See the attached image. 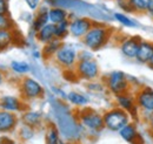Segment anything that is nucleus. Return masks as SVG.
I'll list each match as a JSON object with an SVG mask.
<instances>
[{
  "label": "nucleus",
  "instance_id": "41",
  "mask_svg": "<svg viewBox=\"0 0 153 144\" xmlns=\"http://www.w3.org/2000/svg\"><path fill=\"white\" fill-rule=\"evenodd\" d=\"M4 80H5V76H4V74H2L1 69H0V86L4 83Z\"/></svg>",
  "mask_w": 153,
  "mask_h": 144
},
{
  "label": "nucleus",
  "instance_id": "40",
  "mask_svg": "<svg viewBox=\"0 0 153 144\" xmlns=\"http://www.w3.org/2000/svg\"><path fill=\"white\" fill-rule=\"evenodd\" d=\"M145 14L153 21V0L151 1V4H150V6H149V8H147V11H146Z\"/></svg>",
  "mask_w": 153,
  "mask_h": 144
},
{
  "label": "nucleus",
  "instance_id": "15",
  "mask_svg": "<svg viewBox=\"0 0 153 144\" xmlns=\"http://www.w3.org/2000/svg\"><path fill=\"white\" fill-rule=\"evenodd\" d=\"M0 109L13 114L24 112L26 110L25 101L16 95H2L0 96Z\"/></svg>",
  "mask_w": 153,
  "mask_h": 144
},
{
  "label": "nucleus",
  "instance_id": "12",
  "mask_svg": "<svg viewBox=\"0 0 153 144\" xmlns=\"http://www.w3.org/2000/svg\"><path fill=\"white\" fill-rule=\"evenodd\" d=\"M70 24H68V31L70 36L76 40H81L87 34V32L92 28L94 21L87 17H76L70 15Z\"/></svg>",
  "mask_w": 153,
  "mask_h": 144
},
{
  "label": "nucleus",
  "instance_id": "10",
  "mask_svg": "<svg viewBox=\"0 0 153 144\" xmlns=\"http://www.w3.org/2000/svg\"><path fill=\"white\" fill-rule=\"evenodd\" d=\"M73 72L76 79L86 82L96 81L100 77V67L96 59L78 61Z\"/></svg>",
  "mask_w": 153,
  "mask_h": 144
},
{
  "label": "nucleus",
  "instance_id": "35",
  "mask_svg": "<svg viewBox=\"0 0 153 144\" xmlns=\"http://www.w3.org/2000/svg\"><path fill=\"white\" fill-rule=\"evenodd\" d=\"M91 59H94V55L93 52H91L90 49H80L79 51V54H78V61L80 60H91Z\"/></svg>",
  "mask_w": 153,
  "mask_h": 144
},
{
  "label": "nucleus",
  "instance_id": "26",
  "mask_svg": "<svg viewBox=\"0 0 153 144\" xmlns=\"http://www.w3.org/2000/svg\"><path fill=\"white\" fill-rule=\"evenodd\" d=\"M112 19L115 22H118L120 26L126 27V28H138L139 24L137 22V20L131 18L130 15H127L124 12H114L112 13Z\"/></svg>",
  "mask_w": 153,
  "mask_h": 144
},
{
  "label": "nucleus",
  "instance_id": "1",
  "mask_svg": "<svg viewBox=\"0 0 153 144\" xmlns=\"http://www.w3.org/2000/svg\"><path fill=\"white\" fill-rule=\"evenodd\" d=\"M52 97V110H53V122L57 126L58 130L61 135L62 141L72 144L80 143L85 137L86 134L80 126L76 114L70 108L68 104H66L64 101L58 100L54 96Z\"/></svg>",
  "mask_w": 153,
  "mask_h": 144
},
{
  "label": "nucleus",
  "instance_id": "21",
  "mask_svg": "<svg viewBox=\"0 0 153 144\" xmlns=\"http://www.w3.org/2000/svg\"><path fill=\"white\" fill-rule=\"evenodd\" d=\"M54 39H56V25L53 24H47L36 34V41L38 43H41L42 46Z\"/></svg>",
  "mask_w": 153,
  "mask_h": 144
},
{
  "label": "nucleus",
  "instance_id": "31",
  "mask_svg": "<svg viewBox=\"0 0 153 144\" xmlns=\"http://www.w3.org/2000/svg\"><path fill=\"white\" fill-rule=\"evenodd\" d=\"M86 87H87V90H90V91H92V93H102V91L106 90L104 81H99V80L87 82Z\"/></svg>",
  "mask_w": 153,
  "mask_h": 144
},
{
  "label": "nucleus",
  "instance_id": "36",
  "mask_svg": "<svg viewBox=\"0 0 153 144\" xmlns=\"http://www.w3.org/2000/svg\"><path fill=\"white\" fill-rule=\"evenodd\" d=\"M145 124H146V129H147V132L150 134V136L153 138V114L145 121Z\"/></svg>",
  "mask_w": 153,
  "mask_h": 144
},
{
  "label": "nucleus",
  "instance_id": "19",
  "mask_svg": "<svg viewBox=\"0 0 153 144\" xmlns=\"http://www.w3.org/2000/svg\"><path fill=\"white\" fill-rule=\"evenodd\" d=\"M153 56V41L152 40H146V39H141L139 48H138V53L135 56V61L141 65H147Z\"/></svg>",
  "mask_w": 153,
  "mask_h": 144
},
{
  "label": "nucleus",
  "instance_id": "11",
  "mask_svg": "<svg viewBox=\"0 0 153 144\" xmlns=\"http://www.w3.org/2000/svg\"><path fill=\"white\" fill-rule=\"evenodd\" d=\"M114 103L115 107L128 112L133 122H138L140 120V112H139V109L135 102L134 93L132 90L114 96Z\"/></svg>",
  "mask_w": 153,
  "mask_h": 144
},
{
  "label": "nucleus",
  "instance_id": "20",
  "mask_svg": "<svg viewBox=\"0 0 153 144\" xmlns=\"http://www.w3.org/2000/svg\"><path fill=\"white\" fill-rule=\"evenodd\" d=\"M66 102L74 107L76 109H82V108H86L91 100L87 95L80 93V91H76V90H71L67 93V96H66Z\"/></svg>",
  "mask_w": 153,
  "mask_h": 144
},
{
  "label": "nucleus",
  "instance_id": "43",
  "mask_svg": "<svg viewBox=\"0 0 153 144\" xmlns=\"http://www.w3.org/2000/svg\"><path fill=\"white\" fill-rule=\"evenodd\" d=\"M60 144H72V143H68V142H65V141H62Z\"/></svg>",
  "mask_w": 153,
  "mask_h": 144
},
{
  "label": "nucleus",
  "instance_id": "24",
  "mask_svg": "<svg viewBox=\"0 0 153 144\" xmlns=\"http://www.w3.org/2000/svg\"><path fill=\"white\" fill-rule=\"evenodd\" d=\"M10 69L20 76H26L32 72V65L25 60H12L10 63Z\"/></svg>",
  "mask_w": 153,
  "mask_h": 144
},
{
  "label": "nucleus",
  "instance_id": "18",
  "mask_svg": "<svg viewBox=\"0 0 153 144\" xmlns=\"http://www.w3.org/2000/svg\"><path fill=\"white\" fill-rule=\"evenodd\" d=\"M20 120H21L22 124L30 126L32 128H36V129L44 126V123H45V117H44L42 112L38 111V110H25L21 114Z\"/></svg>",
  "mask_w": 153,
  "mask_h": 144
},
{
  "label": "nucleus",
  "instance_id": "37",
  "mask_svg": "<svg viewBox=\"0 0 153 144\" xmlns=\"http://www.w3.org/2000/svg\"><path fill=\"white\" fill-rule=\"evenodd\" d=\"M8 14V4L7 0H0V15Z\"/></svg>",
  "mask_w": 153,
  "mask_h": 144
},
{
  "label": "nucleus",
  "instance_id": "9",
  "mask_svg": "<svg viewBox=\"0 0 153 144\" xmlns=\"http://www.w3.org/2000/svg\"><path fill=\"white\" fill-rule=\"evenodd\" d=\"M133 93L140 112V120L145 122L153 114V88L151 86H141Z\"/></svg>",
  "mask_w": 153,
  "mask_h": 144
},
{
  "label": "nucleus",
  "instance_id": "30",
  "mask_svg": "<svg viewBox=\"0 0 153 144\" xmlns=\"http://www.w3.org/2000/svg\"><path fill=\"white\" fill-rule=\"evenodd\" d=\"M68 24H70V20H66V21H62V22L56 25V39L64 41L67 36L70 35Z\"/></svg>",
  "mask_w": 153,
  "mask_h": 144
},
{
  "label": "nucleus",
  "instance_id": "39",
  "mask_svg": "<svg viewBox=\"0 0 153 144\" xmlns=\"http://www.w3.org/2000/svg\"><path fill=\"white\" fill-rule=\"evenodd\" d=\"M0 144H17V142L10 136H2L0 137Z\"/></svg>",
  "mask_w": 153,
  "mask_h": 144
},
{
  "label": "nucleus",
  "instance_id": "34",
  "mask_svg": "<svg viewBox=\"0 0 153 144\" xmlns=\"http://www.w3.org/2000/svg\"><path fill=\"white\" fill-rule=\"evenodd\" d=\"M25 4L30 8V11L37 12L40 8V6L42 5V0H25Z\"/></svg>",
  "mask_w": 153,
  "mask_h": 144
},
{
  "label": "nucleus",
  "instance_id": "2",
  "mask_svg": "<svg viewBox=\"0 0 153 144\" xmlns=\"http://www.w3.org/2000/svg\"><path fill=\"white\" fill-rule=\"evenodd\" d=\"M44 4L47 5L48 7H61L66 10L70 13V15L87 17L92 19L94 22L108 24L113 20L111 13H107L106 11L101 10L96 5L88 4L82 0H44Z\"/></svg>",
  "mask_w": 153,
  "mask_h": 144
},
{
  "label": "nucleus",
  "instance_id": "6",
  "mask_svg": "<svg viewBox=\"0 0 153 144\" xmlns=\"http://www.w3.org/2000/svg\"><path fill=\"white\" fill-rule=\"evenodd\" d=\"M102 120H104L105 129L111 132H119L120 129H123L132 121L128 112L115 106L108 108L102 112Z\"/></svg>",
  "mask_w": 153,
  "mask_h": 144
},
{
  "label": "nucleus",
  "instance_id": "23",
  "mask_svg": "<svg viewBox=\"0 0 153 144\" xmlns=\"http://www.w3.org/2000/svg\"><path fill=\"white\" fill-rule=\"evenodd\" d=\"M45 144H60L62 142L61 135L58 130L57 126L54 123H47L45 126V132H44Z\"/></svg>",
  "mask_w": 153,
  "mask_h": 144
},
{
  "label": "nucleus",
  "instance_id": "16",
  "mask_svg": "<svg viewBox=\"0 0 153 144\" xmlns=\"http://www.w3.org/2000/svg\"><path fill=\"white\" fill-rule=\"evenodd\" d=\"M19 126V117L17 114L0 109V134H10Z\"/></svg>",
  "mask_w": 153,
  "mask_h": 144
},
{
  "label": "nucleus",
  "instance_id": "32",
  "mask_svg": "<svg viewBox=\"0 0 153 144\" xmlns=\"http://www.w3.org/2000/svg\"><path fill=\"white\" fill-rule=\"evenodd\" d=\"M12 28H13V21L10 14L0 15V31H12Z\"/></svg>",
  "mask_w": 153,
  "mask_h": 144
},
{
  "label": "nucleus",
  "instance_id": "33",
  "mask_svg": "<svg viewBox=\"0 0 153 144\" xmlns=\"http://www.w3.org/2000/svg\"><path fill=\"white\" fill-rule=\"evenodd\" d=\"M51 94L52 96H54L58 100H61V101H66V96H67V93L64 91L62 88H59L57 86H51Z\"/></svg>",
  "mask_w": 153,
  "mask_h": 144
},
{
  "label": "nucleus",
  "instance_id": "4",
  "mask_svg": "<svg viewBox=\"0 0 153 144\" xmlns=\"http://www.w3.org/2000/svg\"><path fill=\"white\" fill-rule=\"evenodd\" d=\"M78 121L80 126H82L86 136H99L104 126V120H102V112L98 111L91 107H86L82 109H78L76 111Z\"/></svg>",
  "mask_w": 153,
  "mask_h": 144
},
{
  "label": "nucleus",
  "instance_id": "42",
  "mask_svg": "<svg viewBox=\"0 0 153 144\" xmlns=\"http://www.w3.org/2000/svg\"><path fill=\"white\" fill-rule=\"evenodd\" d=\"M147 66H149V68H150V69H152L153 71V56H152V59H151V61L147 63Z\"/></svg>",
  "mask_w": 153,
  "mask_h": 144
},
{
  "label": "nucleus",
  "instance_id": "7",
  "mask_svg": "<svg viewBox=\"0 0 153 144\" xmlns=\"http://www.w3.org/2000/svg\"><path fill=\"white\" fill-rule=\"evenodd\" d=\"M102 81L105 83L106 90L113 96H117V95H120V94H124V93H127V91L132 90L131 83L128 81V75L125 74L123 71L110 72L105 76V79Z\"/></svg>",
  "mask_w": 153,
  "mask_h": 144
},
{
  "label": "nucleus",
  "instance_id": "14",
  "mask_svg": "<svg viewBox=\"0 0 153 144\" xmlns=\"http://www.w3.org/2000/svg\"><path fill=\"white\" fill-rule=\"evenodd\" d=\"M119 136L128 144H146L144 136L141 135L137 122L131 121L128 124L119 130Z\"/></svg>",
  "mask_w": 153,
  "mask_h": 144
},
{
  "label": "nucleus",
  "instance_id": "5",
  "mask_svg": "<svg viewBox=\"0 0 153 144\" xmlns=\"http://www.w3.org/2000/svg\"><path fill=\"white\" fill-rule=\"evenodd\" d=\"M79 48L76 43L73 42H62L61 47L59 48L56 55L53 56V61L58 67L66 72L74 71L76 63H78V54H79Z\"/></svg>",
  "mask_w": 153,
  "mask_h": 144
},
{
  "label": "nucleus",
  "instance_id": "29",
  "mask_svg": "<svg viewBox=\"0 0 153 144\" xmlns=\"http://www.w3.org/2000/svg\"><path fill=\"white\" fill-rule=\"evenodd\" d=\"M13 43V33L11 31H0V52L6 51Z\"/></svg>",
  "mask_w": 153,
  "mask_h": 144
},
{
  "label": "nucleus",
  "instance_id": "27",
  "mask_svg": "<svg viewBox=\"0 0 153 144\" xmlns=\"http://www.w3.org/2000/svg\"><path fill=\"white\" fill-rule=\"evenodd\" d=\"M151 1L152 0H128L131 13H137V14L146 13Z\"/></svg>",
  "mask_w": 153,
  "mask_h": 144
},
{
  "label": "nucleus",
  "instance_id": "28",
  "mask_svg": "<svg viewBox=\"0 0 153 144\" xmlns=\"http://www.w3.org/2000/svg\"><path fill=\"white\" fill-rule=\"evenodd\" d=\"M37 135V129L32 128L26 124H20L18 128V136L22 142H30L32 141Z\"/></svg>",
  "mask_w": 153,
  "mask_h": 144
},
{
  "label": "nucleus",
  "instance_id": "38",
  "mask_svg": "<svg viewBox=\"0 0 153 144\" xmlns=\"http://www.w3.org/2000/svg\"><path fill=\"white\" fill-rule=\"evenodd\" d=\"M31 55H32V57L36 60V61H39V60H41L42 59V52H41V49H32L31 51Z\"/></svg>",
  "mask_w": 153,
  "mask_h": 144
},
{
  "label": "nucleus",
  "instance_id": "13",
  "mask_svg": "<svg viewBox=\"0 0 153 144\" xmlns=\"http://www.w3.org/2000/svg\"><path fill=\"white\" fill-rule=\"evenodd\" d=\"M140 41H141V37L138 35L125 36L124 39H121L119 42V51L121 55L125 59L134 60L138 53Z\"/></svg>",
  "mask_w": 153,
  "mask_h": 144
},
{
  "label": "nucleus",
  "instance_id": "17",
  "mask_svg": "<svg viewBox=\"0 0 153 144\" xmlns=\"http://www.w3.org/2000/svg\"><path fill=\"white\" fill-rule=\"evenodd\" d=\"M48 8L50 7L42 2V5L40 6V8L37 11V13L33 15V20L31 22V32L33 33L34 36H36L38 31H40L47 24H50V21H48V14H47Z\"/></svg>",
  "mask_w": 153,
  "mask_h": 144
},
{
  "label": "nucleus",
  "instance_id": "22",
  "mask_svg": "<svg viewBox=\"0 0 153 144\" xmlns=\"http://www.w3.org/2000/svg\"><path fill=\"white\" fill-rule=\"evenodd\" d=\"M47 14H48L50 24H53V25H58V24L70 19V13L66 10H64L61 7H57V6L50 7Z\"/></svg>",
  "mask_w": 153,
  "mask_h": 144
},
{
  "label": "nucleus",
  "instance_id": "25",
  "mask_svg": "<svg viewBox=\"0 0 153 144\" xmlns=\"http://www.w3.org/2000/svg\"><path fill=\"white\" fill-rule=\"evenodd\" d=\"M62 42H64V41H61V40H59V39H54V40L47 42L46 45H44L42 48H41L42 59H45V60H52L53 56L56 55V53L59 51V48L61 47Z\"/></svg>",
  "mask_w": 153,
  "mask_h": 144
},
{
  "label": "nucleus",
  "instance_id": "3",
  "mask_svg": "<svg viewBox=\"0 0 153 144\" xmlns=\"http://www.w3.org/2000/svg\"><path fill=\"white\" fill-rule=\"evenodd\" d=\"M111 37H112V28H110L107 24L94 22L92 28L80 40V42L86 49H90L91 52L94 53L104 48L111 41Z\"/></svg>",
  "mask_w": 153,
  "mask_h": 144
},
{
  "label": "nucleus",
  "instance_id": "8",
  "mask_svg": "<svg viewBox=\"0 0 153 144\" xmlns=\"http://www.w3.org/2000/svg\"><path fill=\"white\" fill-rule=\"evenodd\" d=\"M20 95L25 102L38 101L45 97L46 89L42 83L33 76H25L20 81Z\"/></svg>",
  "mask_w": 153,
  "mask_h": 144
}]
</instances>
